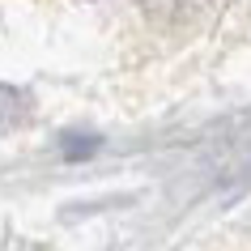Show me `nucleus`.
Wrapping results in <instances>:
<instances>
[{
	"label": "nucleus",
	"instance_id": "obj_1",
	"mask_svg": "<svg viewBox=\"0 0 251 251\" xmlns=\"http://www.w3.org/2000/svg\"><path fill=\"white\" fill-rule=\"evenodd\" d=\"M213 0H145V9L158 22H171V26H183V22H196Z\"/></svg>",
	"mask_w": 251,
	"mask_h": 251
},
{
	"label": "nucleus",
	"instance_id": "obj_2",
	"mask_svg": "<svg viewBox=\"0 0 251 251\" xmlns=\"http://www.w3.org/2000/svg\"><path fill=\"white\" fill-rule=\"evenodd\" d=\"M22 119H26V98L13 85H0V132H13Z\"/></svg>",
	"mask_w": 251,
	"mask_h": 251
},
{
	"label": "nucleus",
	"instance_id": "obj_3",
	"mask_svg": "<svg viewBox=\"0 0 251 251\" xmlns=\"http://www.w3.org/2000/svg\"><path fill=\"white\" fill-rule=\"evenodd\" d=\"M60 153H64L68 162H81V158H90V153H98V136H64Z\"/></svg>",
	"mask_w": 251,
	"mask_h": 251
}]
</instances>
